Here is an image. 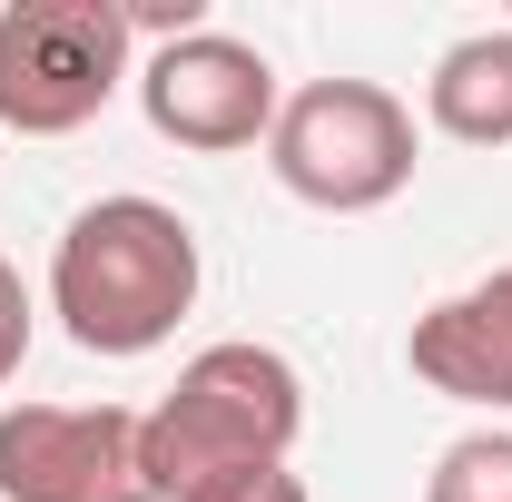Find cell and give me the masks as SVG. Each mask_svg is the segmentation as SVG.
<instances>
[{"instance_id":"obj_1","label":"cell","mask_w":512,"mask_h":502,"mask_svg":"<svg viewBox=\"0 0 512 502\" xmlns=\"http://www.w3.org/2000/svg\"><path fill=\"white\" fill-rule=\"evenodd\" d=\"M197 306V227L168 197H99L50 247V315L79 355H158Z\"/></svg>"},{"instance_id":"obj_2","label":"cell","mask_w":512,"mask_h":502,"mask_svg":"<svg viewBox=\"0 0 512 502\" xmlns=\"http://www.w3.org/2000/svg\"><path fill=\"white\" fill-rule=\"evenodd\" d=\"M138 434H148L158 502H188L217 473H247V463H286L296 453V434H306V375L276 345H207L138 414Z\"/></svg>"},{"instance_id":"obj_3","label":"cell","mask_w":512,"mask_h":502,"mask_svg":"<svg viewBox=\"0 0 512 502\" xmlns=\"http://www.w3.org/2000/svg\"><path fill=\"white\" fill-rule=\"evenodd\" d=\"M414 109L384 89V79H306L276 128H266V168L276 188L325 207V217H375L414 188Z\"/></svg>"},{"instance_id":"obj_4","label":"cell","mask_w":512,"mask_h":502,"mask_svg":"<svg viewBox=\"0 0 512 502\" xmlns=\"http://www.w3.org/2000/svg\"><path fill=\"white\" fill-rule=\"evenodd\" d=\"M138 79L119 0H10L0 10V128L69 138Z\"/></svg>"},{"instance_id":"obj_5","label":"cell","mask_w":512,"mask_h":502,"mask_svg":"<svg viewBox=\"0 0 512 502\" xmlns=\"http://www.w3.org/2000/svg\"><path fill=\"white\" fill-rule=\"evenodd\" d=\"M138 109L168 148H197V158H237V148H266V128L286 109L276 69L256 40H227V30H188V40H158L138 60Z\"/></svg>"},{"instance_id":"obj_6","label":"cell","mask_w":512,"mask_h":502,"mask_svg":"<svg viewBox=\"0 0 512 502\" xmlns=\"http://www.w3.org/2000/svg\"><path fill=\"white\" fill-rule=\"evenodd\" d=\"M0 502H158L138 414L128 404H10Z\"/></svg>"},{"instance_id":"obj_7","label":"cell","mask_w":512,"mask_h":502,"mask_svg":"<svg viewBox=\"0 0 512 502\" xmlns=\"http://www.w3.org/2000/svg\"><path fill=\"white\" fill-rule=\"evenodd\" d=\"M404 365L434 384L444 404L512 414V266H493V276H473L463 296H444V306L414 315Z\"/></svg>"},{"instance_id":"obj_8","label":"cell","mask_w":512,"mask_h":502,"mask_svg":"<svg viewBox=\"0 0 512 502\" xmlns=\"http://www.w3.org/2000/svg\"><path fill=\"white\" fill-rule=\"evenodd\" d=\"M424 119L453 148H512V30L453 40L434 60V79H424Z\"/></svg>"},{"instance_id":"obj_9","label":"cell","mask_w":512,"mask_h":502,"mask_svg":"<svg viewBox=\"0 0 512 502\" xmlns=\"http://www.w3.org/2000/svg\"><path fill=\"white\" fill-rule=\"evenodd\" d=\"M424 502H512V434L483 424V434H453L424 473Z\"/></svg>"},{"instance_id":"obj_10","label":"cell","mask_w":512,"mask_h":502,"mask_svg":"<svg viewBox=\"0 0 512 502\" xmlns=\"http://www.w3.org/2000/svg\"><path fill=\"white\" fill-rule=\"evenodd\" d=\"M188 502H316V493H306V473H296V463H247V473L197 483Z\"/></svg>"},{"instance_id":"obj_11","label":"cell","mask_w":512,"mask_h":502,"mask_svg":"<svg viewBox=\"0 0 512 502\" xmlns=\"http://www.w3.org/2000/svg\"><path fill=\"white\" fill-rule=\"evenodd\" d=\"M20 355H30V286H20V266L0 256V384L20 375Z\"/></svg>"}]
</instances>
